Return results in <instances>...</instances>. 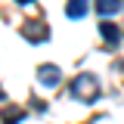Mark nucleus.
Listing matches in <instances>:
<instances>
[{
  "label": "nucleus",
  "instance_id": "nucleus-6",
  "mask_svg": "<svg viewBox=\"0 0 124 124\" xmlns=\"http://www.w3.org/2000/svg\"><path fill=\"white\" fill-rule=\"evenodd\" d=\"M99 31H102V37H106L108 44H118V37H121V34H118V28H115V25H108V22H102V25H99Z\"/></svg>",
  "mask_w": 124,
  "mask_h": 124
},
{
  "label": "nucleus",
  "instance_id": "nucleus-7",
  "mask_svg": "<svg viewBox=\"0 0 124 124\" xmlns=\"http://www.w3.org/2000/svg\"><path fill=\"white\" fill-rule=\"evenodd\" d=\"M22 118H25L22 108H6V112H3V124H19Z\"/></svg>",
  "mask_w": 124,
  "mask_h": 124
},
{
  "label": "nucleus",
  "instance_id": "nucleus-9",
  "mask_svg": "<svg viewBox=\"0 0 124 124\" xmlns=\"http://www.w3.org/2000/svg\"><path fill=\"white\" fill-rule=\"evenodd\" d=\"M0 99H3V90H0Z\"/></svg>",
  "mask_w": 124,
  "mask_h": 124
},
{
  "label": "nucleus",
  "instance_id": "nucleus-3",
  "mask_svg": "<svg viewBox=\"0 0 124 124\" xmlns=\"http://www.w3.org/2000/svg\"><path fill=\"white\" fill-rule=\"evenodd\" d=\"M22 34H25L28 40H46V25L44 22H28V25L22 28Z\"/></svg>",
  "mask_w": 124,
  "mask_h": 124
},
{
  "label": "nucleus",
  "instance_id": "nucleus-1",
  "mask_svg": "<svg viewBox=\"0 0 124 124\" xmlns=\"http://www.w3.org/2000/svg\"><path fill=\"white\" fill-rule=\"evenodd\" d=\"M71 96L75 99H84V102H93L96 96H99V87H96V81L90 75H81L75 78V84H71Z\"/></svg>",
  "mask_w": 124,
  "mask_h": 124
},
{
  "label": "nucleus",
  "instance_id": "nucleus-8",
  "mask_svg": "<svg viewBox=\"0 0 124 124\" xmlns=\"http://www.w3.org/2000/svg\"><path fill=\"white\" fill-rule=\"evenodd\" d=\"M16 3H31V0H16Z\"/></svg>",
  "mask_w": 124,
  "mask_h": 124
},
{
  "label": "nucleus",
  "instance_id": "nucleus-5",
  "mask_svg": "<svg viewBox=\"0 0 124 124\" xmlns=\"http://www.w3.org/2000/svg\"><path fill=\"white\" fill-rule=\"evenodd\" d=\"M87 6H90V0H68V9L65 13L71 16V19H81V16L87 13Z\"/></svg>",
  "mask_w": 124,
  "mask_h": 124
},
{
  "label": "nucleus",
  "instance_id": "nucleus-4",
  "mask_svg": "<svg viewBox=\"0 0 124 124\" xmlns=\"http://www.w3.org/2000/svg\"><path fill=\"white\" fill-rule=\"evenodd\" d=\"M118 9H121V0H96V13L99 16H115L118 13Z\"/></svg>",
  "mask_w": 124,
  "mask_h": 124
},
{
  "label": "nucleus",
  "instance_id": "nucleus-2",
  "mask_svg": "<svg viewBox=\"0 0 124 124\" xmlns=\"http://www.w3.org/2000/svg\"><path fill=\"white\" fill-rule=\"evenodd\" d=\"M37 81H40L44 87H56L62 81V68H56V65H40V68H37Z\"/></svg>",
  "mask_w": 124,
  "mask_h": 124
}]
</instances>
